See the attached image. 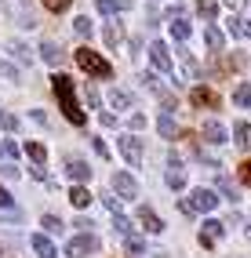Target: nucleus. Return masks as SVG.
Segmentation results:
<instances>
[{
	"label": "nucleus",
	"instance_id": "obj_1",
	"mask_svg": "<svg viewBox=\"0 0 251 258\" xmlns=\"http://www.w3.org/2000/svg\"><path fill=\"white\" fill-rule=\"evenodd\" d=\"M51 91H55V98H58L62 116L70 120L73 127H84V109H80V102H77V84H73V77L55 73V77H51Z\"/></svg>",
	"mask_w": 251,
	"mask_h": 258
},
{
	"label": "nucleus",
	"instance_id": "obj_2",
	"mask_svg": "<svg viewBox=\"0 0 251 258\" xmlns=\"http://www.w3.org/2000/svg\"><path fill=\"white\" fill-rule=\"evenodd\" d=\"M73 58H77V66H80L84 73H91V77H98V80H109V77H113V66L98 55V51H91V47H77Z\"/></svg>",
	"mask_w": 251,
	"mask_h": 258
},
{
	"label": "nucleus",
	"instance_id": "obj_3",
	"mask_svg": "<svg viewBox=\"0 0 251 258\" xmlns=\"http://www.w3.org/2000/svg\"><path fill=\"white\" fill-rule=\"evenodd\" d=\"M215 208H219V197H215V189H204V185H197L190 193V200H182L186 215H211Z\"/></svg>",
	"mask_w": 251,
	"mask_h": 258
},
{
	"label": "nucleus",
	"instance_id": "obj_4",
	"mask_svg": "<svg viewBox=\"0 0 251 258\" xmlns=\"http://www.w3.org/2000/svg\"><path fill=\"white\" fill-rule=\"evenodd\" d=\"M98 251V236L95 233H80L70 240V247H66V258H84V254H95Z\"/></svg>",
	"mask_w": 251,
	"mask_h": 258
},
{
	"label": "nucleus",
	"instance_id": "obj_5",
	"mask_svg": "<svg viewBox=\"0 0 251 258\" xmlns=\"http://www.w3.org/2000/svg\"><path fill=\"white\" fill-rule=\"evenodd\" d=\"M116 146H120V153L128 157L131 167H142V139H135V135H120Z\"/></svg>",
	"mask_w": 251,
	"mask_h": 258
},
{
	"label": "nucleus",
	"instance_id": "obj_6",
	"mask_svg": "<svg viewBox=\"0 0 251 258\" xmlns=\"http://www.w3.org/2000/svg\"><path fill=\"white\" fill-rule=\"evenodd\" d=\"M222 233H226V222H219V218H204V226H200V244H204V247L219 244Z\"/></svg>",
	"mask_w": 251,
	"mask_h": 258
},
{
	"label": "nucleus",
	"instance_id": "obj_7",
	"mask_svg": "<svg viewBox=\"0 0 251 258\" xmlns=\"http://www.w3.org/2000/svg\"><path fill=\"white\" fill-rule=\"evenodd\" d=\"M149 58H153V66H157L160 73H171V70H175L171 51H167V44H160V40H153V44H149Z\"/></svg>",
	"mask_w": 251,
	"mask_h": 258
},
{
	"label": "nucleus",
	"instance_id": "obj_8",
	"mask_svg": "<svg viewBox=\"0 0 251 258\" xmlns=\"http://www.w3.org/2000/svg\"><path fill=\"white\" fill-rule=\"evenodd\" d=\"M113 189L120 193V200H135L139 197V182L131 178L128 171H116V175H113Z\"/></svg>",
	"mask_w": 251,
	"mask_h": 258
},
{
	"label": "nucleus",
	"instance_id": "obj_9",
	"mask_svg": "<svg viewBox=\"0 0 251 258\" xmlns=\"http://www.w3.org/2000/svg\"><path fill=\"white\" fill-rule=\"evenodd\" d=\"M200 135H204V142H208V146H222V142H226V127L219 124V120H204Z\"/></svg>",
	"mask_w": 251,
	"mask_h": 258
},
{
	"label": "nucleus",
	"instance_id": "obj_10",
	"mask_svg": "<svg viewBox=\"0 0 251 258\" xmlns=\"http://www.w3.org/2000/svg\"><path fill=\"white\" fill-rule=\"evenodd\" d=\"M175 55H178V62H182V73H186V80H200V62L193 58V51L178 47Z\"/></svg>",
	"mask_w": 251,
	"mask_h": 258
},
{
	"label": "nucleus",
	"instance_id": "obj_11",
	"mask_svg": "<svg viewBox=\"0 0 251 258\" xmlns=\"http://www.w3.org/2000/svg\"><path fill=\"white\" fill-rule=\"evenodd\" d=\"M29 247L37 251L40 258H55V254H58V247H55V244H51V240H47L44 233H33V236H29Z\"/></svg>",
	"mask_w": 251,
	"mask_h": 258
},
{
	"label": "nucleus",
	"instance_id": "obj_12",
	"mask_svg": "<svg viewBox=\"0 0 251 258\" xmlns=\"http://www.w3.org/2000/svg\"><path fill=\"white\" fill-rule=\"evenodd\" d=\"M66 175H70L73 182H88L91 178V167L84 160H77V157H70V160H66Z\"/></svg>",
	"mask_w": 251,
	"mask_h": 258
},
{
	"label": "nucleus",
	"instance_id": "obj_13",
	"mask_svg": "<svg viewBox=\"0 0 251 258\" xmlns=\"http://www.w3.org/2000/svg\"><path fill=\"white\" fill-rule=\"evenodd\" d=\"M139 222H142V229L146 233H164V222L157 211H149V208H139Z\"/></svg>",
	"mask_w": 251,
	"mask_h": 258
},
{
	"label": "nucleus",
	"instance_id": "obj_14",
	"mask_svg": "<svg viewBox=\"0 0 251 258\" xmlns=\"http://www.w3.org/2000/svg\"><path fill=\"white\" fill-rule=\"evenodd\" d=\"M233 106H237V109H251V80H244V84L233 88Z\"/></svg>",
	"mask_w": 251,
	"mask_h": 258
},
{
	"label": "nucleus",
	"instance_id": "obj_15",
	"mask_svg": "<svg viewBox=\"0 0 251 258\" xmlns=\"http://www.w3.org/2000/svg\"><path fill=\"white\" fill-rule=\"evenodd\" d=\"M40 58H44L47 66H58V62H62V47H58L55 40H44V44H40Z\"/></svg>",
	"mask_w": 251,
	"mask_h": 258
},
{
	"label": "nucleus",
	"instance_id": "obj_16",
	"mask_svg": "<svg viewBox=\"0 0 251 258\" xmlns=\"http://www.w3.org/2000/svg\"><path fill=\"white\" fill-rule=\"evenodd\" d=\"M233 142H237L244 153H251V124H244V120H240V124L233 127Z\"/></svg>",
	"mask_w": 251,
	"mask_h": 258
},
{
	"label": "nucleus",
	"instance_id": "obj_17",
	"mask_svg": "<svg viewBox=\"0 0 251 258\" xmlns=\"http://www.w3.org/2000/svg\"><path fill=\"white\" fill-rule=\"evenodd\" d=\"M98 15H116V11H128L131 8V0H98Z\"/></svg>",
	"mask_w": 251,
	"mask_h": 258
},
{
	"label": "nucleus",
	"instance_id": "obj_18",
	"mask_svg": "<svg viewBox=\"0 0 251 258\" xmlns=\"http://www.w3.org/2000/svg\"><path fill=\"white\" fill-rule=\"evenodd\" d=\"M204 44H208L211 51H222V44H226L222 29H215V26H204Z\"/></svg>",
	"mask_w": 251,
	"mask_h": 258
},
{
	"label": "nucleus",
	"instance_id": "obj_19",
	"mask_svg": "<svg viewBox=\"0 0 251 258\" xmlns=\"http://www.w3.org/2000/svg\"><path fill=\"white\" fill-rule=\"evenodd\" d=\"M8 51H11V55L15 58H19V62H26V66H33V51L22 44V40H8Z\"/></svg>",
	"mask_w": 251,
	"mask_h": 258
},
{
	"label": "nucleus",
	"instance_id": "obj_20",
	"mask_svg": "<svg viewBox=\"0 0 251 258\" xmlns=\"http://www.w3.org/2000/svg\"><path fill=\"white\" fill-rule=\"evenodd\" d=\"M70 200H73V208H88V204H91V193H88V185H73L70 189Z\"/></svg>",
	"mask_w": 251,
	"mask_h": 258
},
{
	"label": "nucleus",
	"instance_id": "obj_21",
	"mask_svg": "<svg viewBox=\"0 0 251 258\" xmlns=\"http://www.w3.org/2000/svg\"><path fill=\"white\" fill-rule=\"evenodd\" d=\"M190 102H193V106H215L219 98H215L208 88H193V91H190Z\"/></svg>",
	"mask_w": 251,
	"mask_h": 258
},
{
	"label": "nucleus",
	"instance_id": "obj_22",
	"mask_svg": "<svg viewBox=\"0 0 251 258\" xmlns=\"http://www.w3.org/2000/svg\"><path fill=\"white\" fill-rule=\"evenodd\" d=\"M102 40H106V47H116V44L124 40V33H120V26H116V22H109V26L102 29Z\"/></svg>",
	"mask_w": 251,
	"mask_h": 258
},
{
	"label": "nucleus",
	"instance_id": "obj_23",
	"mask_svg": "<svg viewBox=\"0 0 251 258\" xmlns=\"http://www.w3.org/2000/svg\"><path fill=\"white\" fill-rule=\"evenodd\" d=\"M26 153H29V160L37 164V167H44V160H47V149H44L40 142H26Z\"/></svg>",
	"mask_w": 251,
	"mask_h": 258
},
{
	"label": "nucleus",
	"instance_id": "obj_24",
	"mask_svg": "<svg viewBox=\"0 0 251 258\" xmlns=\"http://www.w3.org/2000/svg\"><path fill=\"white\" fill-rule=\"evenodd\" d=\"M109 106H113V109H131V95L113 88V91H109Z\"/></svg>",
	"mask_w": 251,
	"mask_h": 258
},
{
	"label": "nucleus",
	"instance_id": "obj_25",
	"mask_svg": "<svg viewBox=\"0 0 251 258\" xmlns=\"http://www.w3.org/2000/svg\"><path fill=\"white\" fill-rule=\"evenodd\" d=\"M167 185H171V189H186V171H182V167H171V171H167V178H164Z\"/></svg>",
	"mask_w": 251,
	"mask_h": 258
},
{
	"label": "nucleus",
	"instance_id": "obj_26",
	"mask_svg": "<svg viewBox=\"0 0 251 258\" xmlns=\"http://www.w3.org/2000/svg\"><path fill=\"white\" fill-rule=\"evenodd\" d=\"M124 254H128V258H142V254H146V247H142V240H135V236H128V240H124Z\"/></svg>",
	"mask_w": 251,
	"mask_h": 258
},
{
	"label": "nucleus",
	"instance_id": "obj_27",
	"mask_svg": "<svg viewBox=\"0 0 251 258\" xmlns=\"http://www.w3.org/2000/svg\"><path fill=\"white\" fill-rule=\"evenodd\" d=\"M197 11H200V15H204V19L211 22L215 15H219V0H197Z\"/></svg>",
	"mask_w": 251,
	"mask_h": 258
},
{
	"label": "nucleus",
	"instance_id": "obj_28",
	"mask_svg": "<svg viewBox=\"0 0 251 258\" xmlns=\"http://www.w3.org/2000/svg\"><path fill=\"white\" fill-rule=\"evenodd\" d=\"M157 131L164 135V139H175V116H171V113H164V116H160V124H157Z\"/></svg>",
	"mask_w": 251,
	"mask_h": 258
},
{
	"label": "nucleus",
	"instance_id": "obj_29",
	"mask_svg": "<svg viewBox=\"0 0 251 258\" xmlns=\"http://www.w3.org/2000/svg\"><path fill=\"white\" fill-rule=\"evenodd\" d=\"M171 37L175 40H186L190 37V22L186 19H171Z\"/></svg>",
	"mask_w": 251,
	"mask_h": 258
},
{
	"label": "nucleus",
	"instance_id": "obj_30",
	"mask_svg": "<svg viewBox=\"0 0 251 258\" xmlns=\"http://www.w3.org/2000/svg\"><path fill=\"white\" fill-rule=\"evenodd\" d=\"M229 33H233V37H251V22L247 19H233L229 22Z\"/></svg>",
	"mask_w": 251,
	"mask_h": 258
},
{
	"label": "nucleus",
	"instance_id": "obj_31",
	"mask_svg": "<svg viewBox=\"0 0 251 258\" xmlns=\"http://www.w3.org/2000/svg\"><path fill=\"white\" fill-rule=\"evenodd\" d=\"M40 4H44L47 11H51V15H62V11H70L73 0H40Z\"/></svg>",
	"mask_w": 251,
	"mask_h": 258
},
{
	"label": "nucleus",
	"instance_id": "obj_32",
	"mask_svg": "<svg viewBox=\"0 0 251 258\" xmlns=\"http://www.w3.org/2000/svg\"><path fill=\"white\" fill-rule=\"evenodd\" d=\"M219 189H222V197H226V200H240V193H237V185H233V182H229L226 175L219 178Z\"/></svg>",
	"mask_w": 251,
	"mask_h": 258
},
{
	"label": "nucleus",
	"instance_id": "obj_33",
	"mask_svg": "<svg viewBox=\"0 0 251 258\" xmlns=\"http://www.w3.org/2000/svg\"><path fill=\"white\" fill-rule=\"evenodd\" d=\"M0 80H11V84L19 80V70H15V66H11L8 58H0Z\"/></svg>",
	"mask_w": 251,
	"mask_h": 258
},
{
	"label": "nucleus",
	"instance_id": "obj_34",
	"mask_svg": "<svg viewBox=\"0 0 251 258\" xmlns=\"http://www.w3.org/2000/svg\"><path fill=\"white\" fill-rule=\"evenodd\" d=\"M0 127H4V131H15V127H19V116L8 113V109H0Z\"/></svg>",
	"mask_w": 251,
	"mask_h": 258
},
{
	"label": "nucleus",
	"instance_id": "obj_35",
	"mask_svg": "<svg viewBox=\"0 0 251 258\" xmlns=\"http://www.w3.org/2000/svg\"><path fill=\"white\" fill-rule=\"evenodd\" d=\"M113 226H116V229H120V233H124V240H128V236H135V233H131V229H135V226H131V222H128L124 215H113Z\"/></svg>",
	"mask_w": 251,
	"mask_h": 258
},
{
	"label": "nucleus",
	"instance_id": "obj_36",
	"mask_svg": "<svg viewBox=\"0 0 251 258\" xmlns=\"http://www.w3.org/2000/svg\"><path fill=\"white\" fill-rule=\"evenodd\" d=\"M40 226L47 229V233H62V218H55V215H44V222Z\"/></svg>",
	"mask_w": 251,
	"mask_h": 258
},
{
	"label": "nucleus",
	"instance_id": "obj_37",
	"mask_svg": "<svg viewBox=\"0 0 251 258\" xmlns=\"http://www.w3.org/2000/svg\"><path fill=\"white\" fill-rule=\"evenodd\" d=\"M73 29L80 33V37H91V22H88V15H80V19L73 22Z\"/></svg>",
	"mask_w": 251,
	"mask_h": 258
},
{
	"label": "nucleus",
	"instance_id": "obj_38",
	"mask_svg": "<svg viewBox=\"0 0 251 258\" xmlns=\"http://www.w3.org/2000/svg\"><path fill=\"white\" fill-rule=\"evenodd\" d=\"M0 149H4V157H8V160H15V153H19V146H15V142H8V139L0 142Z\"/></svg>",
	"mask_w": 251,
	"mask_h": 258
},
{
	"label": "nucleus",
	"instance_id": "obj_39",
	"mask_svg": "<svg viewBox=\"0 0 251 258\" xmlns=\"http://www.w3.org/2000/svg\"><path fill=\"white\" fill-rule=\"evenodd\" d=\"M240 182H244V185H251V160H244V164H240Z\"/></svg>",
	"mask_w": 251,
	"mask_h": 258
},
{
	"label": "nucleus",
	"instance_id": "obj_40",
	"mask_svg": "<svg viewBox=\"0 0 251 258\" xmlns=\"http://www.w3.org/2000/svg\"><path fill=\"white\" fill-rule=\"evenodd\" d=\"M146 127V116L142 113H131V131H142Z\"/></svg>",
	"mask_w": 251,
	"mask_h": 258
},
{
	"label": "nucleus",
	"instance_id": "obj_41",
	"mask_svg": "<svg viewBox=\"0 0 251 258\" xmlns=\"http://www.w3.org/2000/svg\"><path fill=\"white\" fill-rule=\"evenodd\" d=\"M106 200V208L113 211V215H120V197H102Z\"/></svg>",
	"mask_w": 251,
	"mask_h": 258
},
{
	"label": "nucleus",
	"instance_id": "obj_42",
	"mask_svg": "<svg viewBox=\"0 0 251 258\" xmlns=\"http://www.w3.org/2000/svg\"><path fill=\"white\" fill-rule=\"evenodd\" d=\"M0 171H4L8 178H19V167H15V160H4V167H0Z\"/></svg>",
	"mask_w": 251,
	"mask_h": 258
},
{
	"label": "nucleus",
	"instance_id": "obj_43",
	"mask_svg": "<svg viewBox=\"0 0 251 258\" xmlns=\"http://www.w3.org/2000/svg\"><path fill=\"white\" fill-rule=\"evenodd\" d=\"M84 102H88V106L95 109V106H98V91H95V88H88V91H84Z\"/></svg>",
	"mask_w": 251,
	"mask_h": 258
},
{
	"label": "nucleus",
	"instance_id": "obj_44",
	"mask_svg": "<svg viewBox=\"0 0 251 258\" xmlns=\"http://www.w3.org/2000/svg\"><path fill=\"white\" fill-rule=\"evenodd\" d=\"M95 153H98V157H109V149H106V142H102V139H95Z\"/></svg>",
	"mask_w": 251,
	"mask_h": 258
},
{
	"label": "nucleus",
	"instance_id": "obj_45",
	"mask_svg": "<svg viewBox=\"0 0 251 258\" xmlns=\"http://www.w3.org/2000/svg\"><path fill=\"white\" fill-rule=\"evenodd\" d=\"M98 120H102V124H106V127H116V116H113V113H102V116H98Z\"/></svg>",
	"mask_w": 251,
	"mask_h": 258
},
{
	"label": "nucleus",
	"instance_id": "obj_46",
	"mask_svg": "<svg viewBox=\"0 0 251 258\" xmlns=\"http://www.w3.org/2000/svg\"><path fill=\"white\" fill-rule=\"evenodd\" d=\"M0 208H11V193L8 189H0Z\"/></svg>",
	"mask_w": 251,
	"mask_h": 258
},
{
	"label": "nucleus",
	"instance_id": "obj_47",
	"mask_svg": "<svg viewBox=\"0 0 251 258\" xmlns=\"http://www.w3.org/2000/svg\"><path fill=\"white\" fill-rule=\"evenodd\" d=\"M226 8H229V11H237V8H244V0H226Z\"/></svg>",
	"mask_w": 251,
	"mask_h": 258
},
{
	"label": "nucleus",
	"instance_id": "obj_48",
	"mask_svg": "<svg viewBox=\"0 0 251 258\" xmlns=\"http://www.w3.org/2000/svg\"><path fill=\"white\" fill-rule=\"evenodd\" d=\"M247 236H251V226H247Z\"/></svg>",
	"mask_w": 251,
	"mask_h": 258
}]
</instances>
